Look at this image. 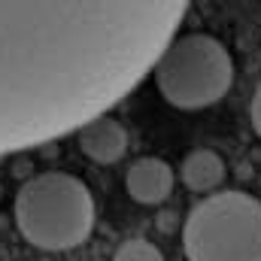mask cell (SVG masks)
Wrapping results in <instances>:
<instances>
[{
	"mask_svg": "<svg viewBox=\"0 0 261 261\" xmlns=\"http://www.w3.org/2000/svg\"><path fill=\"white\" fill-rule=\"evenodd\" d=\"M192 0H0V155L103 116L155 67Z\"/></svg>",
	"mask_w": 261,
	"mask_h": 261,
	"instance_id": "cell-1",
	"label": "cell"
},
{
	"mask_svg": "<svg viewBox=\"0 0 261 261\" xmlns=\"http://www.w3.org/2000/svg\"><path fill=\"white\" fill-rule=\"evenodd\" d=\"M15 225L37 249H76L94 228V197L73 173H37L15 195Z\"/></svg>",
	"mask_w": 261,
	"mask_h": 261,
	"instance_id": "cell-2",
	"label": "cell"
},
{
	"mask_svg": "<svg viewBox=\"0 0 261 261\" xmlns=\"http://www.w3.org/2000/svg\"><path fill=\"white\" fill-rule=\"evenodd\" d=\"M161 97L176 110L219 103L234 85V58L213 34H182L167 43L152 67Z\"/></svg>",
	"mask_w": 261,
	"mask_h": 261,
	"instance_id": "cell-3",
	"label": "cell"
},
{
	"mask_svg": "<svg viewBox=\"0 0 261 261\" xmlns=\"http://www.w3.org/2000/svg\"><path fill=\"white\" fill-rule=\"evenodd\" d=\"M189 261H261V200L246 192L206 195L186 219Z\"/></svg>",
	"mask_w": 261,
	"mask_h": 261,
	"instance_id": "cell-4",
	"label": "cell"
},
{
	"mask_svg": "<svg viewBox=\"0 0 261 261\" xmlns=\"http://www.w3.org/2000/svg\"><path fill=\"white\" fill-rule=\"evenodd\" d=\"M173 182H176L173 167L164 158H155V155H143V158L130 161L128 173H125L128 195L137 203H146V206L164 203L173 192Z\"/></svg>",
	"mask_w": 261,
	"mask_h": 261,
	"instance_id": "cell-5",
	"label": "cell"
},
{
	"mask_svg": "<svg viewBox=\"0 0 261 261\" xmlns=\"http://www.w3.org/2000/svg\"><path fill=\"white\" fill-rule=\"evenodd\" d=\"M76 134H79L82 155H88L97 164H116L128 152V130L119 119H110L107 113L85 122Z\"/></svg>",
	"mask_w": 261,
	"mask_h": 261,
	"instance_id": "cell-6",
	"label": "cell"
},
{
	"mask_svg": "<svg viewBox=\"0 0 261 261\" xmlns=\"http://www.w3.org/2000/svg\"><path fill=\"white\" fill-rule=\"evenodd\" d=\"M179 176L182 182L197 192V195H210L222 186L225 179V161L213 152V149H195L186 155L182 167H179Z\"/></svg>",
	"mask_w": 261,
	"mask_h": 261,
	"instance_id": "cell-7",
	"label": "cell"
},
{
	"mask_svg": "<svg viewBox=\"0 0 261 261\" xmlns=\"http://www.w3.org/2000/svg\"><path fill=\"white\" fill-rule=\"evenodd\" d=\"M113 261H164V255H161V249H158L155 243L137 237V240H125V243L116 249Z\"/></svg>",
	"mask_w": 261,
	"mask_h": 261,
	"instance_id": "cell-8",
	"label": "cell"
},
{
	"mask_svg": "<svg viewBox=\"0 0 261 261\" xmlns=\"http://www.w3.org/2000/svg\"><path fill=\"white\" fill-rule=\"evenodd\" d=\"M249 119H252V128L261 137V85L255 88V97H252V107H249Z\"/></svg>",
	"mask_w": 261,
	"mask_h": 261,
	"instance_id": "cell-9",
	"label": "cell"
}]
</instances>
